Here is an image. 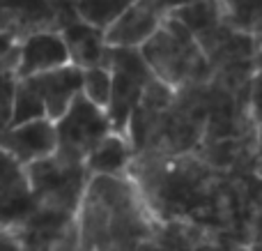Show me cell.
Masks as SVG:
<instances>
[{
	"label": "cell",
	"instance_id": "11",
	"mask_svg": "<svg viewBox=\"0 0 262 251\" xmlns=\"http://www.w3.org/2000/svg\"><path fill=\"white\" fill-rule=\"evenodd\" d=\"M72 65L69 51L58 30H39L23 37L16 44V74L18 78L37 76L51 69Z\"/></svg>",
	"mask_w": 262,
	"mask_h": 251
},
{
	"label": "cell",
	"instance_id": "7",
	"mask_svg": "<svg viewBox=\"0 0 262 251\" xmlns=\"http://www.w3.org/2000/svg\"><path fill=\"white\" fill-rule=\"evenodd\" d=\"M53 124L55 138H58L55 152L67 157V159L83 161V164H85L88 155L92 152V148L106 134L113 132L106 111L95 106L92 101H88L83 95H78Z\"/></svg>",
	"mask_w": 262,
	"mask_h": 251
},
{
	"label": "cell",
	"instance_id": "3",
	"mask_svg": "<svg viewBox=\"0 0 262 251\" xmlns=\"http://www.w3.org/2000/svg\"><path fill=\"white\" fill-rule=\"evenodd\" d=\"M138 51L152 76L172 92L209 81V65L198 41L172 16H166L159 30Z\"/></svg>",
	"mask_w": 262,
	"mask_h": 251
},
{
	"label": "cell",
	"instance_id": "12",
	"mask_svg": "<svg viewBox=\"0 0 262 251\" xmlns=\"http://www.w3.org/2000/svg\"><path fill=\"white\" fill-rule=\"evenodd\" d=\"M0 148L7 155H12L21 166L51 157L55 152V148H58L55 124L49 118L32 120V122H23V124H12V127H7L0 134Z\"/></svg>",
	"mask_w": 262,
	"mask_h": 251
},
{
	"label": "cell",
	"instance_id": "14",
	"mask_svg": "<svg viewBox=\"0 0 262 251\" xmlns=\"http://www.w3.org/2000/svg\"><path fill=\"white\" fill-rule=\"evenodd\" d=\"M134 161V150L124 134L111 132L92 148V152L85 159V169L92 175L104 178H122L129 173V166Z\"/></svg>",
	"mask_w": 262,
	"mask_h": 251
},
{
	"label": "cell",
	"instance_id": "8",
	"mask_svg": "<svg viewBox=\"0 0 262 251\" xmlns=\"http://www.w3.org/2000/svg\"><path fill=\"white\" fill-rule=\"evenodd\" d=\"M9 235L21 251H58L76 235V215L37 205Z\"/></svg>",
	"mask_w": 262,
	"mask_h": 251
},
{
	"label": "cell",
	"instance_id": "23",
	"mask_svg": "<svg viewBox=\"0 0 262 251\" xmlns=\"http://www.w3.org/2000/svg\"><path fill=\"white\" fill-rule=\"evenodd\" d=\"M161 5V9L166 14H172L175 9H182V7H189V5H195V3H203V0H157Z\"/></svg>",
	"mask_w": 262,
	"mask_h": 251
},
{
	"label": "cell",
	"instance_id": "25",
	"mask_svg": "<svg viewBox=\"0 0 262 251\" xmlns=\"http://www.w3.org/2000/svg\"><path fill=\"white\" fill-rule=\"evenodd\" d=\"M232 251H246V247H235Z\"/></svg>",
	"mask_w": 262,
	"mask_h": 251
},
{
	"label": "cell",
	"instance_id": "19",
	"mask_svg": "<svg viewBox=\"0 0 262 251\" xmlns=\"http://www.w3.org/2000/svg\"><path fill=\"white\" fill-rule=\"evenodd\" d=\"M46 118V111L41 99L37 97V92L30 88V83L26 78H18L16 83V92H14V104H12V124H23V122H32V120H41Z\"/></svg>",
	"mask_w": 262,
	"mask_h": 251
},
{
	"label": "cell",
	"instance_id": "5",
	"mask_svg": "<svg viewBox=\"0 0 262 251\" xmlns=\"http://www.w3.org/2000/svg\"><path fill=\"white\" fill-rule=\"evenodd\" d=\"M30 194L37 205L76 215L83 192L90 182L85 164L53 152L39 161L23 166Z\"/></svg>",
	"mask_w": 262,
	"mask_h": 251
},
{
	"label": "cell",
	"instance_id": "24",
	"mask_svg": "<svg viewBox=\"0 0 262 251\" xmlns=\"http://www.w3.org/2000/svg\"><path fill=\"white\" fill-rule=\"evenodd\" d=\"M244 247H246V251H262V238H251Z\"/></svg>",
	"mask_w": 262,
	"mask_h": 251
},
{
	"label": "cell",
	"instance_id": "18",
	"mask_svg": "<svg viewBox=\"0 0 262 251\" xmlns=\"http://www.w3.org/2000/svg\"><path fill=\"white\" fill-rule=\"evenodd\" d=\"M111 69L106 65H97V67L81 69V95L88 101H92L99 109H108L111 101Z\"/></svg>",
	"mask_w": 262,
	"mask_h": 251
},
{
	"label": "cell",
	"instance_id": "22",
	"mask_svg": "<svg viewBox=\"0 0 262 251\" xmlns=\"http://www.w3.org/2000/svg\"><path fill=\"white\" fill-rule=\"evenodd\" d=\"M251 238H262V203L253 210V217H251L249 224V240Z\"/></svg>",
	"mask_w": 262,
	"mask_h": 251
},
{
	"label": "cell",
	"instance_id": "16",
	"mask_svg": "<svg viewBox=\"0 0 262 251\" xmlns=\"http://www.w3.org/2000/svg\"><path fill=\"white\" fill-rule=\"evenodd\" d=\"M134 0H74V14L81 23L95 28L104 35V30L129 7Z\"/></svg>",
	"mask_w": 262,
	"mask_h": 251
},
{
	"label": "cell",
	"instance_id": "20",
	"mask_svg": "<svg viewBox=\"0 0 262 251\" xmlns=\"http://www.w3.org/2000/svg\"><path fill=\"white\" fill-rule=\"evenodd\" d=\"M219 5H221L228 21L246 32V26H249L251 14H253L258 0H219Z\"/></svg>",
	"mask_w": 262,
	"mask_h": 251
},
{
	"label": "cell",
	"instance_id": "4",
	"mask_svg": "<svg viewBox=\"0 0 262 251\" xmlns=\"http://www.w3.org/2000/svg\"><path fill=\"white\" fill-rule=\"evenodd\" d=\"M207 83L172 92L170 104L159 118L147 145L138 155H193L207 124Z\"/></svg>",
	"mask_w": 262,
	"mask_h": 251
},
{
	"label": "cell",
	"instance_id": "17",
	"mask_svg": "<svg viewBox=\"0 0 262 251\" xmlns=\"http://www.w3.org/2000/svg\"><path fill=\"white\" fill-rule=\"evenodd\" d=\"M16 46L0 53V134L12 122V104L16 92Z\"/></svg>",
	"mask_w": 262,
	"mask_h": 251
},
{
	"label": "cell",
	"instance_id": "15",
	"mask_svg": "<svg viewBox=\"0 0 262 251\" xmlns=\"http://www.w3.org/2000/svg\"><path fill=\"white\" fill-rule=\"evenodd\" d=\"M64 44L69 51V60L74 67L88 69L97 67V65H106V55H108V46L104 44V35L95 28L85 26L76 18V21L67 23L60 28Z\"/></svg>",
	"mask_w": 262,
	"mask_h": 251
},
{
	"label": "cell",
	"instance_id": "2",
	"mask_svg": "<svg viewBox=\"0 0 262 251\" xmlns=\"http://www.w3.org/2000/svg\"><path fill=\"white\" fill-rule=\"evenodd\" d=\"M154 228L129 175H92L76 210V251H147Z\"/></svg>",
	"mask_w": 262,
	"mask_h": 251
},
{
	"label": "cell",
	"instance_id": "1",
	"mask_svg": "<svg viewBox=\"0 0 262 251\" xmlns=\"http://www.w3.org/2000/svg\"><path fill=\"white\" fill-rule=\"evenodd\" d=\"M127 175L159 224L191 226L235 247L249 242L260 178L223 173L195 155H136Z\"/></svg>",
	"mask_w": 262,
	"mask_h": 251
},
{
	"label": "cell",
	"instance_id": "13",
	"mask_svg": "<svg viewBox=\"0 0 262 251\" xmlns=\"http://www.w3.org/2000/svg\"><path fill=\"white\" fill-rule=\"evenodd\" d=\"M26 81L41 99L46 118L51 122H55L69 109V104L81 95V69L74 65H64V67L51 69V72L37 74V76H28Z\"/></svg>",
	"mask_w": 262,
	"mask_h": 251
},
{
	"label": "cell",
	"instance_id": "6",
	"mask_svg": "<svg viewBox=\"0 0 262 251\" xmlns=\"http://www.w3.org/2000/svg\"><path fill=\"white\" fill-rule=\"evenodd\" d=\"M106 67L111 69V83H113L106 115H108L113 132L124 134L136 101L140 99L145 86L154 76L138 49H108Z\"/></svg>",
	"mask_w": 262,
	"mask_h": 251
},
{
	"label": "cell",
	"instance_id": "21",
	"mask_svg": "<svg viewBox=\"0 0 262 251\" xmlns=\"http://www.w3.org/2000/svg\"><path fill=\"white\" fill-rule=\"evenodd\" d=\"M246 32H249V37L253 39L255 49H258V53H260L262 51V0H258L253 14H251V21H249V26H246Z\"/></svg>",
	"mask_w": 262,
	"mask_h": 251
},
{
	"label": "cell",
	"instance_id": "10",
	"mask_svg": "<svg viewBox=\"0 0 262 251\" xmlns=\"http://www.w3.org/2000/svg\"><path fill=\"white\" fill-rule=\"evenodd\" d=\"M35 207L23 166L0 148V231H14Z\"/></svg>",
	"mask_w": 262,
	"mask_h": 251
},
{
	"label": "cell",
	"instance_id": "9",
	"mask_svg": "<svg viewBox=\"0 0 262 251\" xmlns=\"http://www.w3.org/2000/svg\"><path fill=\"white\" fill-rule=\"evenodd\" d=\"M166 16L168 14L157 0H134L104 30V44L108 49H140Z\"/></svg>",
	"mask_w": 262,
	"mask_h": 251
}]
</instances>
